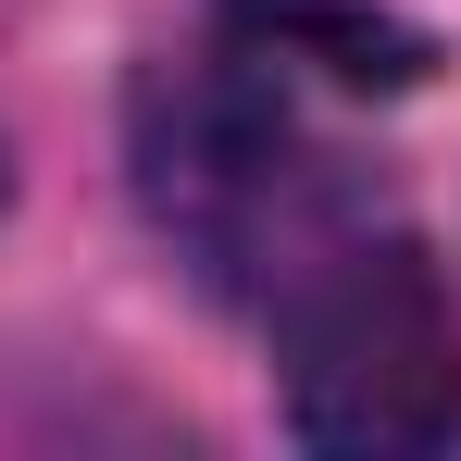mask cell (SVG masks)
<instances>
[{"label": "cell", "mask_w": 461, "mask_h": 461, "mask_svg": "<svg viewBox=\"0 0 461 461\" xmlns=\"http://www.w3.org/2000/svg\"><path fill=\"white\" fill-rule=\"evenodd\" d=\"M138 200L175 237V262L225 300H275L324 237L349 225V175L312 150L287 87L262 50H200V63H150L138 76Z\"/></svg>", "instance_id": "cell-1"}, {"label": "cell", "mask_w": 461, "mask_h": 461, "mask_svg": "<svg viewBox=\"0 0 461 461\" xmlns=\"http://www.w3.org/2000/svg\"><path fill=\"white\" fill-rule=\"evenodd\" d=\"M262 312H275L287 424L312 449L399 461L461 437V287L437 275L424 237L349 212Z\"/></svg>", "instance_id": "cell-2"}, {"label": "cell", "mask_w": 461, "mask_h": 461, "mask_svg": "<svg viewBox=\"0 0 461 461\" xmlns=\"http://www.w3.org/2000/svg\"><path fill=\"white\" fill-rule=\"evenodd\" d=\"M225 38L262 50V63L337 76V87H411L424 76V38L386 25L375 0H225Z\"/></svg>", "instance_id": "cell-3"}, {"label": "cell", "mask_w": 461, "mask_h": 461, "mask_svg": "<svg viewBox=\"0 0 461 461\" xmlns=\"http://www.w3.org/2000/svg\"><path fill=\"white\" fill-rule=\"evenodd\" d=\"M0 200H13V162H0Z\"/></svg>", "instance_id": "cell-4"}]
</instances>
